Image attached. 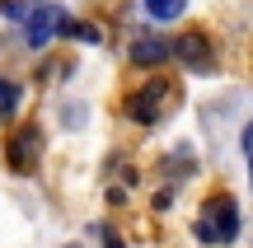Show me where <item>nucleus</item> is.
Listing matches in <instances>:
<instances>
[{
	"mask_svg": "<svg viewBox=\"0 0 253 248\" xmlns=\"http://www.w3.org/2000/svg\"><path fill=\"white\" fill-rule=\"evenodd\" d=\"M66 37H80V42H99V28L94 24H71V33Z\"/></svg>",
	"mask_w": 253,
	"mask_h": 248,
	"instance_id": "nucleus-11",
	"label": "nucleus"
},
{
	"mask_svg": "<svg viewBox=\"0 0 253 248\" xmlns=\"http://www.w3.org/2000/svg\"><path fill=\"white\" fill-rule=\"evenodd\" d=\"M141 5L150 9V19H178L188 0H141Z\"/></svg>",
	"mask_w": 253,
	"mask_h": 248,
	"instance_id": "nucleus-7",
	"label": "nucleus"
},
{
	"mask_svg": "<svg viewBox=\"0 0 253 248\" xmlns=\"http://www.w3.org/2000/svg\"><path fill=\"white\" fill-rule=\"evenodd\" d=\"M173 56H178L188 71H211V42L202 33H183L178 42H173Z\"/></svg>",
	"mask_w": 253,
	"mask_h": 248,
	"instance_id": "nucleus-5",
	"label": "nucleus"
},
{
	"mask_svg": "<svg viewBox=\"0 0 253 248\" xmlns=\"http://www.w3.org/2000/svg\"><path fill=\"white\" fill-rule=\"evenodd\" d=\"M173 56V42H164V37H136L131 42V61L136 66H160Z\"/></svg>",
	"mask_w": 253,
	"mask_h": 248,
	"instance_id": "nucleus-6",
	"label": "nucleus"
},
{
	"mask_svg": "<svg viewBox=\"0 0 253 248\" xmlns=\"http://www.w3.org/2000/svg\"><path fill=\"white\" fill-rule=\"evenodd\" d=\"M164 169H169V178H188L192 174V155H169Z\"/></svg>",
	"mask_w": 253,
	"mask_h": 248,
	"instance_id": "nucleus-9",
	"label": "nucleus"
},
{
	"mask_svg": "<svg viewBox=\"0 0 253 248\" xmlns=\"http://www.w3.org/2000/svg\"><path fill=\"white\" fill-rule=\"evenodd\" d=\"M169 206H173V192H169V187H164V192L155 197V211H169Z\"/></svg>",
	"mask_w": 253,
	"mask_h": 248,
	"instance_id": "nucleus-12",
	"label": "nucleus"
},
{
	"mask_svg": "<svg viewBox=\"0 0 253 248\" xmlns=\"http://www.w3.org/2000/svg\"><path fill=\"white\" fill-rule=\"evenodd\" d=\"M9 169L14 174H33L38 169V155H42V127H19L9 136Z\"/></svg>",
	"mask_w": 253,
	"mask_h": 248,
	"instance_id": "nucleus-4",
	"label": "nucleus"
},
{
	"mask_svg": "<svg viewBox=\"0 0 253 248\" xmlns=\"http://www.w3.org/2000/svg\"><path fill=\"white\" fill-rule=\"evenodd\" d=\"M71 248H80V244H71Z\"/></svg>",
	"mask_w": 253,
	"mask_h": 248,
	"instance_id": "nucleus-16",
	"label": "nucleus"
},
{
	"mask_svg": "<svg viewBox=\"0 0 253 248\" xmlns=\"http://www.w3.org/2000/svg\"><path fill=\"white\" fill-rule=\"evenodd\" d=\"M71 24H75V19L66 14V9H56V5H33V14H28V24H24L28 47H47L56 33H71Z\"/></svg>",
	"mask_w": 253,
	"mask_h": 248,
	"instance_id": "nucleus-3",
	"label": "nucleus"
},
{
	"mask_svg": "<svg viewBox=\"0 0 253 248\" xmlns=\"http://www.w3.org/2000/svg\"><path fill=\"white\" fill-rule=\"evenodd\" d=\"M5 89H9V84H5V80H0V99H5Z\"/></svg>",
	"mask_w": 253,
	"mask_h": 248,
	"instance_id": "nucleus-14",
	"label": "nucleus"
},
{
	"mask_svg": "<svg viewBox=\"0 0 253 248\" xmlns=\"http://www.w3.org/2000/svg\"><path fill=\"white\" fill-rule=\"evenodd\" d=\"M249 183H253V169H249Z\"/></svg>",
	"mask_w": 253,
	"mask_h": 248,
	"instance_id": "nucleus-15",
	"label": "nucleus"
},
{
	"mask_svg": "<svg viewBox=\"0 0 253 248\" xmlns=\"http://www.w3.org/2000/svg\"><path fill=\"white\" fill-rule=\"evenodd\" d=\"M19 99H24V89H19V84H9V89H5V99H0V117H9V112L19 108Z\"/></svg>",
	"mask_w": 253,
	"mask_h": 248,
	"instance_id": "nucleus-10",
	"label": "nucleus"
},
{
	"mask_svg": "<svg viewBox=\"0 0 253 248\" xmlns=\"http://www.w3.org/2000/svg\"><path fill=\"white\" fill-rule=\"evenodd\" d=\"M0 14H5L9 24L24 28V24H28V14H33V5H28V0H5V5H0Z\"/></svg>",
	"mask_w": 253,
	"mask_h": 248,
	"instance_id": "nucleus-8",
	"label": "nucleus"
},
{
	"mask_svg": "<svg viewBox=\"0 0 253 248\" xmlns=\"http://www.w3.org/2000/svg\"><path fill=\"white\" fill-rule=\"evenodd\" d=\"M169 99H173V89H169V84H164V80H150L145 89H136L131 99H126V117L150 127V122H160V117H164Z\"/></svg>",
	"mask_w": 253,
	"mask_h": 248,
	"instance_id": "nucleus-2",
	"label": "nucleus"
},
{
	"mask_svg": "<svg viewBox=\"0 0 253 248\" xmlns=\"http://www.w3.org/2000/svg\"><path fill=\"white\" fill-rule=\"evenodd\" d=\"M244 150H253V127H244Z\"/></svg>",
	"mask_w": 253,
	"mask_h": 248,
	"instance_id": "nucleus-13",
	"label": "nucleus"
},
{
	"mask_svg": "<svg viewBox=\"0 0 253 248\" xmlns=\"http://www.w3.org/2000/svg\"><path fill=\"white\" fill-rule=\"evenodd\" d=\"M192 234H197L202 244H235V234H239V206L230 202V197H211V202L202 206Z\"/></svg>",
	"mask_w": 253,
	"mask_h": 248,
	"instance_id": "nucleus-1",
	"label": "nucleus"
}]
</instances>
